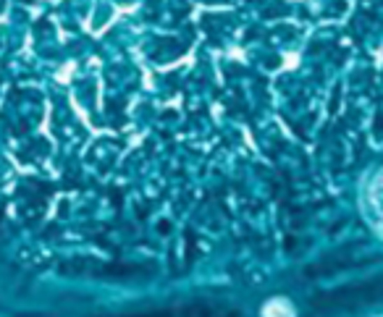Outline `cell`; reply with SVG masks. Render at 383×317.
I'll return each mask as SVG.
<instances>
[{
  "label": "cell",
  "instance_id": "obj_1",
  "mask_svg": "<svg viewBox=\"0 0 383 317\" xmlns=\"http://www.w3.org/2000/svg\"><path fill=\"white\" fill-rule=\"evenodd\" d=\"M368 205H370L373 223H375L378 231L383 233V171L373 178L370 189H368Z\"/></svg>",
  "mask_w": 383,
  "mask_h": 317
},
{
  "label": "cell",
  "instance_id": "obj_2",
  "mask_svg": "<svg viewBox=\"0 0 383 317\" xmlns=\"http://www.w3.org/2000/svg\"><path fill=\"white\" fill-rule=\"evenodd\" d=\"M265 317H294V309L286 304L284 299H276V302H271V304L265 307Z\"/></svg>",
  "mask_w": 383,
  "mask_h": 317
}]
</instances>
